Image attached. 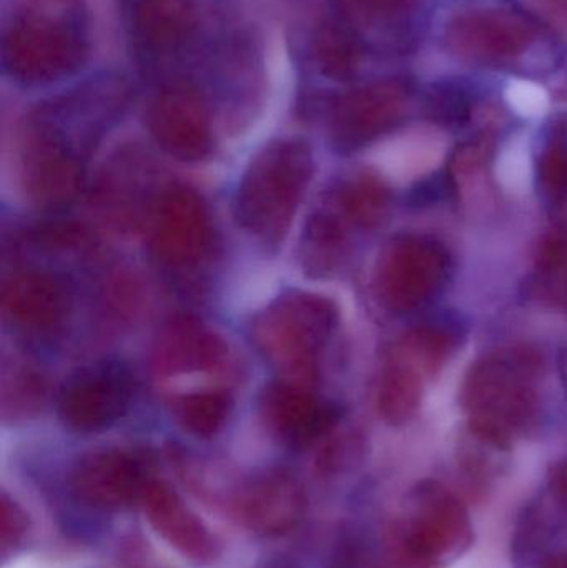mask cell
<instances>
[{
  "label": "cell",
  "mask_w": 567,
  "mask_h": 568,
  "mask_svg": "<svg viewBox=\"0 0 567 568\" xmlns=\"http://www.w3.org/2000/svg\"><path fill=\"white\" fill-rule=\"evenodd\" d=\"M87 53L82 0H22L3 32V69L27 85L72 75Z\"/></svg>",
  "instance_id": "obj_1"
},
{
  "label": "cell",
  "mask_w": 567,
  "mask_h": 568,
  "mask_svg": "<svg viewBox=\"0 0 567 568\" xmlns=\"http://www.w3.org/2000/svg\"><path fill=\"white\" fill-rule=\"evenodd\" d=\"M313 175V153L302 140H276L263 146L240 180L235 219L266 248H279Z\"/></svg>",
  "instance_id": "obj_2"
},
{
  "label": "cell",
  "mask_w": 567,
  "mask_h": 568,
  "mask_svg": "<svg viewBox=\"0 0 567 568\" xmlns=\"http://www.w3.org/2000/svg\"><path fill=\"white\" fill-rule=\"evenodd\" d=\"M336 326L332 301L305 291L276 297L252 324V339L270 366L290 383L312 386Z\"/></svg>",
  "instance_id": "obj_3"
},
{
  "label": "cell",
  "mask_w": 567,
  "mask_h": 568,
  "mask_svg": "<svg viewBox=\"0 0 567 568\" xmlns=\"http://www.w3.org/2000/svg\"><path fill=\"white\" fill-rule=\"evenodd\" d=\"M473 542V527L458 497L436 483L413 490L398 544L432 566L458 559Z\"/></svg>",
  "instance_id": "obj_4"
},
{
  "label": "cell",
  "mask_w": 567,
  "mask_h": 568,
  "mask_svg": "<svg viewBox=\"0 0 567 568\" xmlns=\"http://www.w3.org/2000/svg\"><path fill=\"white\" fill-rule=\"evenodd\" d=\"M150 250L175 272L199 268L213 250L209 209L199 193L173 186L160 193L150 212Z\"/></svg>",
  "instance_id": "obj_5"
},
{
  "label": "cell",
  "mask_w": 567,
  "mask_h": 568,
  "mask_svg": "<svg viewBox=\"0 0 567 568\" xmlns=\"http://www.w3.org/2000/svg\"><path fill=\"white\" fill-rule=\"evenodd\" d=\"M135 383L120 361H102L77 371L57 397V413L70 429L97 433L122 419L132 404Z\"/></svg>",
  "instance_id": "obj_6"
},
{
  "label": "cell",
  "mask_w": 567,
  "mask_h": 568,
  "mask_svg": "<svg viewBox=\"0 0 567 568\" xmlns=\"http://www.w3.org/2000/svg\"><path fill=\"white\" fill-rule=\"evenodd\" d=\"M488 363L479 367L468 389L472 427L476 436L496 447L508 446L529 426L533 399L518 364Z\"/></svg>",
  "instance_id": "obj_7"
},
{
  "label": "cell",
  "mask_w": 567,
  "mask_h": 568,
  "mask_svg": "<svg viewBox=\"0 0 567 568\" xmlns=\"http://www.w3.org/2000/svg\"><path fill=\"white\" fill-rule=\"evenodd\" d=\"M146 125L160 149L182 162H200L213 146L209 106L186 83L165 87L150 103Z\"/></svg>",
  "instance_id": "obj_8"
},
{
  "label": "cell",
  "mask_w": 567,
  "mask_h": 568,
  "mask_svg": "<svg viewBox=\"0 0 567 568\" xmlns=\"http://www.w3.org/2000/svg\"><path fill=\"white\" fill-rule=\"evenodd\" d=\"M142 457L122 449L87 454L73 467L72 493L92 509L117 513L142 500L150 484Z\"/></svg>",
  "instance_id": "obj_9"
},
{
  "label": "cell",
  "mask_w": 567,
  "mask_h": 568,
  "mask_svg": "<svg viewBox=\"0 0 567 568\" xmlns=\"http://www.w3.org/2000/svg\"><path fill=\"white\" fill-rule=\"evenodd\" d=\"M449 49L468 59L496 62L525 52L536 37L526 17L506 9H466L446 23Z\"/></svg>",
  "instance_id": "obj_10"
},
{
  "label": "cell",
  "mask_w": 567,
  "mask_h": 568,
  "mask_svg": "<svg viewBox=\"0 0 567 568\" xmlns=\"http://www.w3.org/2000/svg\"><path fill=\"white\" fill-rule=\"evenodd\" d=\"M20 176L27 196L40 209L62 210L72 205L85 185V160L70 150L20 133Z\"/></svg>",
  "instance_id": "obj_11"
},
{
  "label": "cell",
  "mask_w": 567,
  "mask_h": 568,
  "mask_svg": "<svg viewBox=\"0 0 567 568\" xmlns=\"http://www.w3.org/2000/svg\"><path fill=\"white\" fill-rule=\"evenodd\" d=\"M399 83L382 82L338 97L330 112V136L336 149H358L392 129L405 109Z\"/></svg>",
  "instance_id": "obj_12"
},
{
  "label": "cell",
  "mask_w": 567,
  "mask_h": 568,
  "mask_svg": "<svg viewBox=\"0 0 567 568\" xmlns=\"http://www.w3.org/2000/svg\"><path fill=\"white\" fill-rule=\"evenodd\" d=\"M70 306L69 284L57 273L23 270L3 283V317L22 333H52L67 320Z\"/></svg>",
  "instance_id": "obj_13"
},
{
  "label": "cell",
  "mask_w": 567,
  "mask_h": 568,
  "mask_svg": "<svg viewBox=\"0 0 567 568\" xmlns=\"http://www.w3.org/2000/svg\"><path fill=\"white\" fill-rule=\"evenodd\" d=\"M236 506L243 526L256 536H285L302 523L306 494L292 474L269 470L246 484Z\"/></svg>",
  "instance_id": "obj_14"
},
{
  "label": "cell",
  "mask_w": 567,
  "mask_h": 568,
  "mask_svg": "<svg viewBox=\"0 0 567 568\" xmlns=\"http://www.w3.org/2000/svg\"><path fill=\"white\" fill-rule=\"evenodd\" d=\"M262 413L269 426L286 443L306 447L325 436L338 419V410L302 384L279 381L266 387Z\"/></svg>",
  "instance_id": "obj_15"
},
{
  "label": "cell",
  "mask_w": 567,
  "mask_h": 568,
  "mask_svg": "<svg viewBox=\"0 0 567 568\" xmlns=\"http://www.w3.org/2000/svg\"><path fill=\"white\" fill-rule=\"evenodd\" d=\"M146 520L166 544L196 564H212L219 542L179 494L159 480H150L142 497Z\"/></svg>",
  "instance_id": "obj_16"
},
{
  "label": "cell",
  "mask_w": 567,
  "mask_h": 568,
  "mask_svg": "<svg viewBox=\"0 0 567 568\" xmlns=\"http://www.w3.org/2000/svg\"><path fill=\"white\" fill-rule=\"evenodd\" d=\"M442 268V258L432 246L399 243L379 266V293L389 306L408 310L432 291Z\"/></svg>",
  "instance_id": "obj_17"
},
{
  "label": "cell",
  "mask_w": 567,
  "mask_h": 568,
  "mask_svg": "<svg viewBox=\"0 0 567 568\" xmlns=\"http://www.w3.org/2000/svg\"><path fill=\"white\" fill-rule=\"evenodd\" d=\"M196 10L192 0H136L133 37L143 52L169 55L195 36Z\"/></svg>",
  "instance_id": "obj_18"
},
{
  "label": "cell",
  "mask_w": 567,
  "mask_h": 568,
  "mask_svg": "<svg viewBox=\"0 0 567 568\" xmlns=\"http://www.w3.org/2000/svg\"><path fill=\"white\" fill-rule=\"evenodd\" d=\"M222 341L193 317H176L160 333L155 366L162 374L200 373L222 359Z\"/></svg>",
  "instance_id": "obj_19"
},
{
  "label": "cell",
  "mask_w": 567,
  "mask_h": 568,
  "mask_svg": "<svg viewBox=\"0 0 567 568\" xmlns=\"http://www.w3.org/2000/svg\"><path fill=\"white\" fill-rule=\"evenodd\" d=\"M313 59L323 75L333 80L352 79L363 53V40L342 20H325L313 36Z\"/></svg>",
  "instance_id": "obj_20"
},
{
  "label": "cell",
  "mask_w": 567,
  "mask_h": 568,
  "mask_svg": "<svg viewBox=\"0 0 567 568\" xmlns=\"http://www.w3.org/2000/svg\"><path fill=\"white\" fill-rule=\"evenodd\" d=\"M342 223L333 213L318 210L310 216L300 243V262L310 276H325L335 270L343 245Z\"/></svg>",
  "instance_id": "obj_21"
},
{
  "label": "cell",
  "mask_w": 567,
  "mask_h": 568,
  "mask_svg": "<svg viewBox=\"0 0 567 568\" xmlns=\"http://www.w3.org/2000/svg\"><path fill=\"white\" fill-rule=\"evenodd\" d=\"M422 381L412 364L396 356L379 386V410L389 423H405L415 413L422 393Z\"/></svg>",
  "instance_id": "obj_22"
},
{
  "label": "cell",
  "mask_w": 567,
  "mask_h": 568,
  "mask_svg": "<svg viewBox=\"0 0 567 568\" xmlns=\"http://www.w3.org/2000/svg\"><path fill=\"white\" fill-rule=\"evenodd\" d=\"M232 400L220 390H199L180 399L176 413L186 433L196 437L215 436L229 419Z\"/></svg>",
  "instance_id": "obj_23"
},
{
  "label": "cell",
  "mask_w": 567,
  "mask_h": 568,
  "mask_svg": "<svg viewBox=\"0 0 567 568\" xmlns=\"http://www.w3.org/2000/svg\"><path fill=\"white\" fill-rule=\"evenodd\" d=\"M415 2L416 0H332L336 19L342 20L358 36L360 29L398 19Z\"/></svg>",
  "instance_id": "obj_24"
},
{
  "label": "cell",
  "mask_w": 567,
  "mask_h": 568,
  "mask_svg": "<svg viewBox=\"0 0 567 568\" xmlns=\"http://www.w3.org/2000/svg\"><path fill=\"white\" fill-rule=\"evenodd\" d=\"M336 202H338L340 212L350 222L369 226L378 222L383 210H385V190L373 180H356L340 190Z\"/></svg>",
  "instance_id": "obj_25"
},
{
  "label": "cell",
  "mask_w": 567,
  "mask_h": 568,
  "mask_svg": "<svg viewBox=\"0 0 567 568\" xmlns=\"http://www.w3.org/2000/svg\"><path fill=\"white\" fill-rule=\"evenodd\" d=\"M29 529V519L26 513L6 494L0 500V546L7 554L19 546Z\"/></svg>",
  "instance_id": "obj_26"
},
{
  "label": "cell",
  "mask_w": 567,
  "mask_h": 568,
  "mask_svg": "<svg viewBox=\"0 0 567 568\" xmlns=\"http://www.w3.org/2000/svg\"><path fill=\"white\" fill-rule=\"evenodd\" d=\"M498 173L506 189L512 192H525L528 189L531 172H529L528 160L523 156L513 155L505 159Z\"/></svg>",
  "instance_id": "obj_27"
},
{
  "label": "cell",
  "mask_w": 567,
  "mask_h": 568,
  "mask_svg": "<svg viewBox=\"0 0 567 568\" xmlns=\"http://www.w3.org/2000/svg\"><path fill=\"white\" fill-rule=\"evenodd\" d=\"M545 165L546 180H548L551 185H558V183L565 182L567 176V156L565 153L559 152V150L549 153Z\"/></svg>",
  "instance_id": "obj_28"
},
{
  "label": "cell",
  "mask_w": 567,
  "mask_h": 568,
  "mask_svg": "<svg viewBox=\"0 0 567 568\" xmlns=\"http://www.w3.org/2000/svg\"><path fill=\"white\" fill-rule=\"evenodd\" d=\"M549 486L559 500L567 506V463L558 464L549 473Z\"/></svg>",
  "instance_id": "obj_29"
},
{
  "label": "cell",
  "mask_w": 567,
  "mask_h": 568,
  "mask_svg": "<svg viewBox=\"0 0 567 568\" xmlns=\"http://www.w3.org/2000/svg\"><path fill=\"white\" fill-rule=\"evenodd\" d=\"M545 568H567V556H559L549 560Z\"/></svg>",
  "instance_id": "obj_30"
}]
</instances>
